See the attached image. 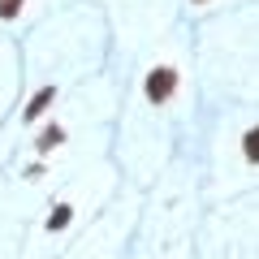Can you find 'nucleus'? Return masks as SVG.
I'll list each match as a JSON object with an SVG mask.
<instances>
[{"instance_id":"nucleus-6","label":"nucleus","mask_w":259,"mask_h":259,"mask_svg":"<svg viewBox=\"0 0 259 259\" xmlns=\"http://www.w3.org/2000/svg\"><path fill=\"white\" fill-rule=\"evenodd\" d=\"M246 156H250V160L259 156V139H255V134H246Z\"/></svg>"},{"instance_id":"nucleus-1","label":"nucleus","mask_w":259,"mask_h":259,"mask_svg":"<svg viewBox=\"0 0 259 259\" xmlns=\"http://www.w3.org/2000/svg\"><path fill=\"white\" fill-rule=\"evenodd\" d=\"M173 87H177V74H173V69H151V78H147V100H151V104H164L168 95H173Z\"/></svg>"},{"instance_id":"nucleus-5","label":"nucleus","mask_w":259,"mask_h":259,"mask_svg":"<svg viewBox=\"0 0 259 259\" xmlns=\"http://www.w3.org/2000/svg\"><path fill=\"white\" fill-rule=\"evenodd\" d=\"M18 5H22V0H0V18H13V13H18Z\"/></svg>"},{"instance_id":"nucleus-2","label":"nucleus","mask_w":259,"mask_h":259,"mask_svg":"<svg viewBox=\"0 0 259 259\" xmlns=\"http://www.w3.org/2000/svg\"><path fill=\"white\" fill-rule=\"evenodd\" d=\"M52 100H56V87H44V91H39L35 100L26 104V121H35V117H44V108H48V104H52Z\"/></svg>"},{"instance_id":"nucleus-3","label":"nucleus","mask_w":259,"mask_h":259,"mask_svg":"<svg viewBox=\"0 0 259 259\" xmlns=\"http://www.w3.org/2000/svg\"><path fill=\"white\" fill-rule=\"evenodd\" d=\"M61 139H65V130H61V125L44 130V139H39V151H52V147H56V143H61Z\"/></svg>"},{"instance_id":"nucleus-4","label":"nucleus","mask_w":259,"mask_h":259,"mask_svg":"<svg viewBox=\"0 0 259 259\" xmlns=\"http://www.w3.org/2000/svg\"><path fill=\"white\" fill-rule=\"evenodd\" d=\"M65 225H69V207H56L52 221H48V229H65Z\"/></svg>"}]
</instances>
